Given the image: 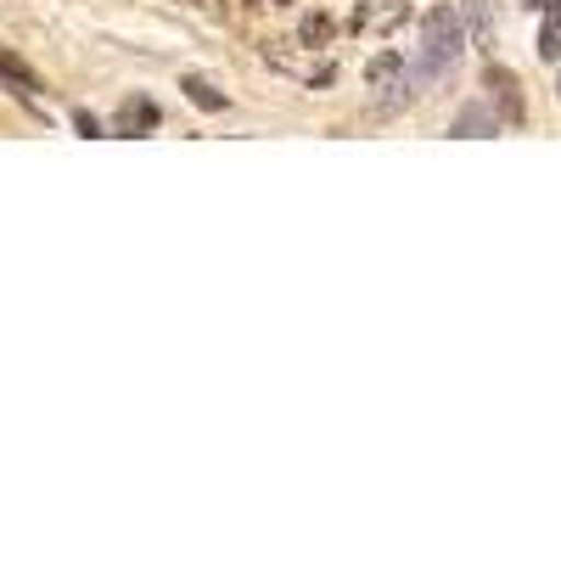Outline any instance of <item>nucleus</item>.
Listing matches in <instances>:
<instances>
[{
  "label": "nucleus",
  "instance_id": "1",
  "mask_svg": "<svg viewBox=\"0 0 561 561\" xmlns=\"http://www.w3.org/2000/svg\"><path fill=\"white\" fill-rule=\"evenodd\" d=\"M472 39L466 34V18H460V7H433L427 18H421V45H415V90H427V84H438L455 62H460V45Z\"/></svg>",
  "mask_w": 561,
  "mask_h": 561
},
{
  "label": "nucleus",
  "instance_id": "2",
  "mask_svg": "<svg viewBox=\"0 0 561 561\" xmlns=\"http://www.w3.org/2000/svg\"><path fill=\"white\" fill-rule=\"evenodd\" d=\"M365 90H370V107L377 113H399L415 96V73L399 51H377L365 62Z\"/></svg>",
  "mask_w": 561,
  "mask_h": 561
},
{
  "label": "nucleus",
  "instance_id": "3",
  "mask_svg": "<svg viewBox=\"0 0 561 561\" xmlns=\"http://www.w3.org/2000/svg\"><path fill=\"white\" fill-rule=\"evenodd\" d=\"M449 135H472V140H494V135H500V118H494V113H489L483 102H466V107L455 113Z\"/></svg>",
  "mask_w": 561,
  "mask_h": 561
},
{
  "label": "nucleus",
  "instance_id": "4",
  "mask_svg": "<svg viewBox=\"0 0 561 561\" xmlns=\"http://www.w3.org/2000/svg\"><path fill=\"white\" fill-rule=\"evenodd\" d=\"M460 18H466V34H472V45H494V0H460Z\"/></svg>",
  "mask_w": 561,
  "mask_h": 561
},
{
  "label": "nucleus",
  "instance_id": "5",
  "mask_svg": "<svg viewBox=\"0 0 561 561\" xmlns=\"http://www.w3.org/2000/svg\"><path fill=\"white\" fill-rule=\"evenodd\" d=\"M545 7V23H539V62H561V0H539Z\"/></svg>",
  "mask_w": 561,
  "mask_h": 561
},
{
  "label": "nucleus",
  "instance_id": "6",
  "mask_svg": "<svg viewBox=\"0 0 561 561\" xmlns=\"http://www.w3.org/2000/svg\"><path fill=\"white\" fill-rule=\"evenodd\" d=\"M113 129H118V135H147V129H158V107L135 96V102H124V107H118Z\"/></svg>",
  "mask_w": 561,
  "mask_h": 561
},
{
  "label": "nucleus",
  "instance_id": "7",
  "mask_svg": "<svg viewBox=\"0 0 561 561\" xmlns=\"http://www.w3.org/2000/svg\"><path fill=\"white\" fill-rule=\"evenodd\" d=\"M180 90H185V96H192V102H197L203 113H225V107H230V102L219 96V90H214V84L203 79V73H185V79H180Z\"/></svg>",
  "mask_w": 561,
  "mask_h": 561
},
{
  "label": "nucleus",
  "instance_id": "8",
  "mask_svg": "<svg viewBox=\"0 0 561 561\" xmlns=\"http://www.w3.org/2000/svg\"><path fill=\"white\" fill-rule=\"evenodd\" d=\"M483 79H489V90H494V96L505 102V113H511V118H523V96H517V79H511V73H500V68H489Z\"/></svg>",
  "mask_w": 561,
  "mask_h": 561
},
{
  "label": "nucleus",
  "instance_id": "9",
  "mask_svg": "<svg viewBox=\"0 0 561 561\" xmlns=\"http://www.w3.org/2000/svg\"><path fill=\"white\" fill-rule=\"evenodd\" d=\"M0 79H7V84H18L23 96H34V90H39L34 68H23V62H18V57H7V51H0Z\"/></svg>",
  "mask_w": 561,
  "mask_h": 561
},
{
  "label": "nucleus",
  "instance_id": "10",
  "mask_svg": "<svg viewBox=\"0 0 561 561\" xmlns=\"http://www.w3.org/2000/svg\"><path fill=\"white\" fill-rule=\"evenodd\" d=\"M320 34H332V23H325V18H309V23H304V39H320Z\"/></svg>",
  "mask_w": 561,
  "mask_h": 561
},
{
  "label": "nucleus",
  "instance_id": "11",
  "mask_svg": "<svg viewBox=\"0 0 561 561\" xmlns=\"http://www.w3.org/2000/svg\"><path fill=\"white\" fill-rule=\"evenodd\" d=\"M73 124H79V135H102V124L90 118V113H73Z\"/></svg>",
  "mask_w": 561,
  "mask_h": 561
}]
</instances>
